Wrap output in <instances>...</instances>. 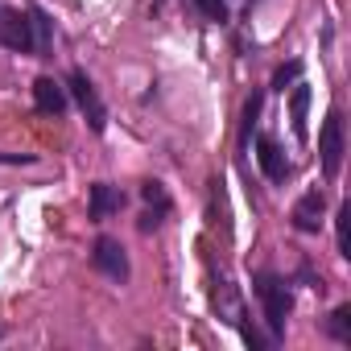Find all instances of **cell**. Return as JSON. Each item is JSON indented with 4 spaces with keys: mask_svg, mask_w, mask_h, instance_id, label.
Here are the masks:
<instances>
[{
    "mask_svg": "<svg viewBox=\"0 0 351 351\" xmlns=\"http://www.w3.org/2000/svg\"><path fill=\"white\" fill-rule=\"evenodd\" d=\"M256 298H261V306H265L269 339L277 343V339L285 335V318H289V310H293V293H289V285H285L281 277H273V273H256Z\"/></svg>",
    "mask_w": 351,
    "mask_h": 351,
    "instance_id": "cell-1",
    "label": "cell"
},
{
    "mask_svg": "<svg viewBox=\"0 0 351 351\" xmlns=\"http://www.w3.org/2000/svg\"><path fill=\"white\" fill-rule=\"evenodd\" d=\"M66 91L75 95V104H79V112L87 116L91 132H104V128H108V108H104L99 91L91 87V79H87L83 71H71V79H66Z\"/></svg>",
    "mask_w": 351,
    "mask_h": 351,
    "instance_id": "cell-2",
    "label": "cell"
},
{
    "mask_svg": "<svg viewBox=\"0 0 351 351\" xmlns=\"http://www.w3.org/2000/svg\"><path fill=\"white\" fill-rule=\"evenodd\" d=\"M318 161H322V173L326 178H335L339 165H343V116L330 108L326 112V124L318 132Z\"/></svg>",
    "mask_w": 351,
    "mask_h": 351,
    "instance_id": "cell-3",
    "label": "cell"
},
{
    "mask_svg": "<svg viewBox=\"0 0 351 351\" xmlns=\"http://www.w3.org/2000/svg\"><path fill=\"white\" fill-rule=\"evenodd\" d=\"M0 46H9V50H17V54H38L29 13H17V9H5V13H0Z\"/></svg>",
    "mask_w": 351,
    "mask_h": 351,
    "instance_id": "cell-4",
    "label": "cell"
},
{
    "mask_svg": "<svg viewBox=\"0 0 351 351\" xmlns=\"http://www.w3.org/2000/svg\"><path fill=\"white\" fill-rule=\"evenodd\" d=\"M91 265L104 273V277H112V281H128V252H124V244L120 240H112V236H99L95 240V248H91Z\"/></svg>",
    "mask_w": 351,
    "mask_h": 351,
    "instance_id": "cell-5",
    "label": "cell"
},
{
    "mask_svg": "<svg viewBox=\"0 0 351 351\" xmlns=\"http://www.w3.org/2000/svg\"><path fill=\"white\" fill-rule=\"evenodd\" d=\"M322 211H326V199H322V191H306L298 203H293V228L302 232V236H314L318 228H322Z\"/></svg>",
    "mask_w": 351,
    "mask_h": 351,
    "instance_id": "cell-6",
    "label": "cell"
},
{
    "mask_svg": "<svg viewBox=\"0 0 351 351\" xmlns=\"http://www.w3.org/2000/svg\"><path fill=\"white\" fill-rule=\"evenodd\" d=\"M256 161H261V173L269 182H285L289 178V161H285V153H281V145L273 141V136H256Z\"/></svg>",
    "mask_w": 351,
    "mask_h": 351,
    "instance_id": "cell-7",
    "label": "cell"
},
{
    "mask_svg": "<svg viewBox=\"0 0 351 351\" xmlns=\"http://www.w3.org/2000/svg\"><path fill=\"white\" fill-rule=\"evenodd\" d=\"M120 207H124V195H120L112 182H95V186H91V195H87V215H91V223L112 219Z\"/></svg>",
    "mask_w": 351,
    "mask_h": 351,
    "instance_id": "cell-8",
    "label": "cell"
},
{
    "mask_svg": "<svg viewBox=\"0 0 351 351\" xmlns=\"http://www.w3.org/2000/svg\"><path fill=\"white\" fill-rule=\"evenodd\" d=\"M66 87L62 83H54V79H38L34 83V108L38 112H46V116H62L66 112Z\"/></svg>",
    "mask_w": 351,
    "mask_h": 351,
    "instance_id": "cell-9",
    "label": "cell"
},
{
    "mask_svg": "<svg viewBox=\"0 0 351 351\" xmlns=\"http://www.w3.org/2000/svg\"><path fill=\"white\" fill-rule=\"evenodd\" d=\"M306 112H310V87L298 83L293 95H289V124H293V136H298V141L310 136V120H306Z\"/></svg>",
    "mask_w": 351,
    "mask_h": 351,
    "instance_id": "cell-10",
    "label": "cell"
},
{
    "mask_svg": "<svg viewBox=\"0 0 351 351\" xmlns=\"http://www.w3.org/2000/svg\"><path fill=\"white\" fill-rule=\"evenodd\" d=\"M215 310H219V318H223V322H232V326H236V318L244 314V310H240V298H236V285H232V281H219V289H215Z\"/></svg>",
    "mask_w": 351,
    "mask_h": 351,
    "instance_id": "cell-11",
    "label": "cell"
},
{
    "mask_svg": "<svg viewBox=\"0 0 351 351\" xmlns=\"http://www.w3.org/2000/svg\"><path fill=\"white\" fill-rule=\"evenodd\" d=\"M29 21H34V46H38V58L50 54V42H54V25L42 9H29Z\"/></svg>",
    "mask_w": 351,
    "mask_h": 351,
    "instance_id": "cell-12",
    "label": "cell"
},
{
    "mask_svg": "<svg viewBox=\"0 0 351 351\" xmlns=\"http://www.w3.org/2000/svg\"><path fill=\"white\" fill-rule=\"evenodd\" d=\"M326 335L335 343H351V306H335L326 318Z\"/></svg>",
    "mask_w": 351,
    "mask_h": 351,
    "instance_id": "cell-13",
    "label": "cell"
},
{
    "mask_svg": "<svg viewBox=\"0 0 351 351\" xmlns=\"http://www.w3.org/2000/svg\"><path fill=\"white\" fill-rule=\"evenodd\" d=\"M141 199L149 203V211H153V215H161V219L169 215V195H165V186H161V182H145V186H141Z\"/></svg>",
    "mask_w": 351,
    "mask_h": 351,
    "instance_id": "cell-14",
    "label": "cell"
},
{
    "mask_svg": "<svg viewBox=\"0 0 351 351\" xmlns=\"http://www.w3.org/2000/svg\"><path fill=\"white\" fill-rule=\"evenodd\" d=\"M236 330L244 335V343H248L252 351H265V347H273V339H269V335H261V330H256V326H252V322H248L244 314L236 318Z\"/></svg>",
    "mask_w": 351,
    "mask_h": 351,
    "instance_id": "cell-15",
    "label": "cell"
},
{
    "mask_svg": "<svg viewBox=\"0 0 351 351\" xmlns=\"http://www.w3.org/2000/svg\"><path fill=\"white\" fill-rule=\"evenodd\" d=\"M261 104H265V95L256 91L248 104H244V124H240V141L248 145V136H252V128H256V116H261Z\"/></svg>",
    "mask_w": 351,
    "mask_h": 351,
    "instance_id": "cell-16",
    "label": "cell"
},
{
    "mask_svg": "<svg viewBox=\"0 0 351 351\" xmlns=\"http://www.w3.org/2000/svg\"><path fill=\"white\" fill-rule=\"evenodd\" d=\"M339 256H351V207L339 211Z\"/></svg>",
    "mask_w": 351,
    "mask_h": 351,
    "instance_id": "cell-17",
    "label": "cell"
},
{
    "mask_svg": "<svg viewBox=\"0 0 351 351\" xmlns=\"http://www.w3.org/2000/svg\"><path fill=\"white\" fill-rule=\"evenodd\" d=\"M195 9L207 21H228V0H195Z\"/></svg>",
    "mask_w": 351,
    "mask_h": 351,
    "instance_id": "cell-18",
    "label": "cell"
},
{
    "mask_svg": "<svg viewBox=\"0 0 351 351\" xmlns=\"http://www.w3.org/2000/svg\"><path fill=\"white\" fill-rule=\"evenodd\" d=\"M298 79H302V62H285V66L273 75V87L285 91V83H298Z\"/></svg>",
    "mask_w": 351,
    "mask_h": 351,
    "instance_id": "cell-19",
    "label": "cell"
},
{
    "mask_svg": "<svg viewBox=\"0 0 351 351\" xmlns=\"http://www.w3.org/2000/svg\"><path fill=\"white\" fill-rule=\"evenodd\" d=\"M34 153H0V165H29Z\"/></svg>",
    "mask_w": 351,
    "mask_h": 351,
    "instance_id": "cell-20",
    "label": "cell"
},
{
    "mask_svg": "<svg viewBox=\"0 0 351 351\" xmlns=\"http://www.w3.org/2000/svg\"><path fill=\"white\" fill-rule=\"evenodd\" d=\"M0 339H5V330H0Z\"/></svg>",
    "mask_w": 351,
    "mask_h": 351,
    "instance_id": "cell-21",
    "label": "cell"
}]
</instances>
